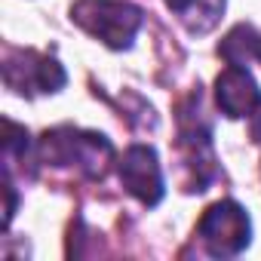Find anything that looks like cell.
Listing matches in <instances>:
<instances>
[{
  "label": "cell",
  "mask_w": 261,
  "mask_h": 261,
  "mask_svg": "<svg viewBox=\"0 0 261 261\" xmlns=\"http://www.w3.org/2000/svg\"><path fill=\"white\" fill-rule=\"evenodd\" d=\"M40 163L49 166H74L77 172L89 178H101L114 160V148L98 133H83L74 126H59L40 139L37 145Z\"/></svg>",
  "instance_id": "cell-1"
},
{
  "label": "cell",
  "mask_w": 261,
  "mask_h": 261,
  "mask_svg": "<svg viewBox=\"0 0 261 261\" xmlns=\"http://www.w3.org/2000/svg\"><path fill=\"white\" fill-rule=\"evenodd\" d=\"M71 19L111 49H129L145 22L142 10L126 0H77Z\"/></svg>",
  "instance_id": "cell-2"
},
{
  "label": "cell",
  "mask_w": 261,
  "mask_h": 261,
  "mask_svg": "<svg viewBox=\"0 0 261 261\" xmlns=\"http://www.w3.org/2000/svg\"><path fill=\"white\" fill-rule=\"evenodd\" d=\"M200 240L206 243V249L218 258H233L240 255L249 240H252V221L246 215V209L233 200H221L215 206H209L197 224Z\"/></svg>",
  "instance_id": "cell-3"
},
{
  "label": "cell",
  "mask_w": 261,
  "mask_h": 261,
  "mask_svg": "<svg viewBox=\"0 0 261 261\" xmlns=\"http://www.w3.org/2000/svg\"><path fill=\"white\" fill-rule=\"evenodd\" d=\"M4 80L10 89H16L22 95H34V92H59L68 80V74L49 56H40L34 49H7Z\"/></svg>",
  "instance_id": "cell-4"
},
{
  "label": "cell",
  "mask_w": 261,
  "mask_h": 261,
  "mask_svg": "<svg viewBox=\"0 0 261 261\" xmlns=\"http://www.w3.org/2000/svg\"><path fill=\"white\" fill-rule=\"evenodd\" d=\"M117 172H120L123 188L133 194L139 203L157 206L163 200L166 185H163V169H160V160H157V151L154 148H148V145L126 148Z\"/></svg>",
  "instance_id": "cell-5"
},
{
  "label": "cell",
  "mask_w": 261,
  "mask_h": 261,
  "mask_svg": "<svg viewBox=\"0 0 261 261\" xmlns=\"http://www.w3.org/2000/svg\"><path fill=\"white\" fill-rule=\"evenodd\" d=\"M215 98H218V108L227 114V117H252L258 108H261V89L258 83L252 80V74L246 68H237V65H227L218 80H215Z\"/></svg>",
  "instance_id": "cell-6"
},
{
  "label": "cell",
  "mask_w": 261,
  "mask_h": 261,
  "mask_svg": "<svg viewBox=\"0 0 261 261\" xmlns=\"http://www.w3.org/2000/svg\"><path fill=\"white\" fill-rule=\"evenodd\" d=\"M258 49H261V34L252 25H237L218 46L224 62L237 65V68H246L252 59H258Z\"/></svg>",
  "instance_id": "cell-7"
},
{
  "label": "cell",
  "mask_w": 261,
  "mask_h": 261,
  "mask_svg": "<svg viewBox=\"0 0 261 261\" xmlns=\"http://www.w3.org/2000/svg\"><path fill=\"white\" fill-rule=\"evenodd\" d=\"M224 10V0H197V4L181 16L191 31H209Z\"/></svg>",
  "instance_id": "cell-8"
},
{
  "label": "cell",
  "mask_w": 261,
  "mask_h": 261,
  "mask_svg": "<svg viewBox=\"0 0 261 261\" xmlns=\"http://www.w3.org/2000/svg\"><path fill=\"white\" fill-rule=\"evenodd\" d=\"M166 4H169V7H172L175 13H181V16H185V13H188V10H191L194 4H197V0H166Z\"/></svg>",
  "instance_id": "cell-9"
},
{
  "label": "cell",
  "mask_w": 261,
  "mask_h": 261,
  "mask_svg": "<svg viewBox=\"0 0 261 261\" xmlns=\"http://www.w3.org/2000/svg\"><path fill=\"white\" fill-rule=\"evenodd\" d=\"M258 62H261V49H258Z\"/></svg>",
  "instance_id": "cell-10"
}]
</instances>
